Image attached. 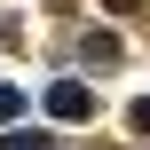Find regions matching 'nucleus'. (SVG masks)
<instances>
[{
  "label": "nucleus",
  "instance_id": "f03ea898",
  "mask_svg": "<svg viewBox=\"0 0 150 150\" xmlns=\"http://www.w3.org/2000/svg\"><path fill=\"white\" fill-rule=\"evenodd\" d=\"M16 111H24V95H16V87H0V127H8Z\"/></svg>",
  "mask_w": 150,
  "mask_h": 150
},
{
  "label": "nucleus",
  "instance_id": "f257e3e1",
  "mask_svg": "<svg viewBox=\"0 0 150 150\" xmlns=\"http://www.w3.org/2000/svg\"><path fill=\"white\" fill-rule=\"evenodd\" d=\"M47 111H55L63 127H79V119H95V87H79V79H55V87H47Z\"/></svg>",
  "mask_w": 150,
  "mask_h": 150
},
{
  "label": "nucleus",
  "instance_id": "7ed1b4c3",
  "mask_svg": "<svg viewBox=\"0 0 150 150\" xmlns=\"http://www.w3.org/2000/svg\"><path fill=\"white\" fill-rule=\"evenodd\" d=\"M134 134H150V103H134Z\"/></svg>",
  "mask_w": 150,
  "mask_h": 150
}]
</instances>
